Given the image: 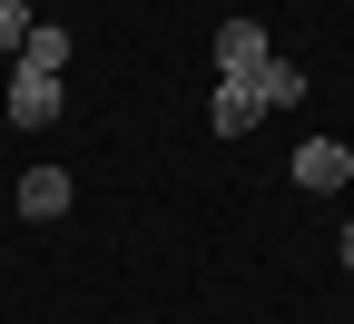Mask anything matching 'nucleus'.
<instances>
[{"mask_svg":"<svg viewBox=\"0 0 354 324\" xmlns=\"http://www.w3.org/2000/svg\"><path fill=\"white\" fill-rule=\"evenodd\" d=\"M20 39H30V10H20V0H0V59H20Z\"/></svg>","mask_w":354,"mask_h":324,"instance_id":"6e6552de","label":"nucleus"},{"mask_svg":"<svg viewBox=\"0 0 354 324\" xmlns=\"http://www.w3.org/2000/svg\"><path fill=\"white\" fill-rule=\"evenodd\" d=\"M20 10H30V0H20Z\"/></svg>","mask_w":354,"mask_h":324,"instance_id":"9d476101","label":"nucleus"},{"mask_svg":"<svg viewBox=\"0 0 354 324\" xmlns=\"http://www.w3.org/2000/svg\"><path fill=\"white\" fill-rule=\"evenodd\" d=\"M266 59H276V50H266V30L236 10V20H216V79H256Z\"/></svg>","mask_w":354,"mask_h":324,"instance_id":"f03ea898","label":"nucleus"},{"mask_svg":"<svg viewBox=\"0 0 354 324\" xmlns=\"http://www.w3.org/2000/svg\"><path fill=\"white\" fill-rule=\"evenodd\" d=\"M50 118H59V79L10 69V128H50Z\"/></svg>","mask_w":354,"mask_h":324,"instance_id":"20e7f679","label":"nucleus"},{"mask_svg":"<svg viewBox=\"0 0 354 324\" xmlns=\"http://www.w3.org/2000/svg\"><path fill=\"white\" fill-rule=\"evenodd\" d=\"M256 99H266V108H295V99H305V69H295V59H266V69H256Z\"/></svg>","mask_w":354,"mask_h":324,"instance_id":"0eeeda50","label":"nucleus"},{"mask_svg":"<svg viewBox=\"0 0 354 324\" xmlns=\"http://www.w3.org/2000/svg\"><path fill=\"white\" fill-rule=\"evenodd\" d=\"M286 167H295V187H315V197L354 187V148H344V137H305V148H295Z\"/></svg>","mask_w":354,"mask_h":324,"instance_id":"f257e3e1","label":"nucleus"},{"mask_svg":"<svg viewBox=\"0 0 354 324\" xmlns=\"http://www.w3.org/2000/svg\"><path fill=\"white\" fill-rule=\"evenodd\" d=\"M20 216H69V167H20Z\"/></svg>","mask_w":354,"mask_h":324,"instance_id":"39448f33","label":"nucleus"},{"mask_svg":"<svg viewBox=\"0 0 354 324\" xmlns=\"http://www.w3.org/2000/svg\"><path fill=\"white\" fill-rule=\"evenodd\" d=\"M20 69L59 79V69H69V30H59V20H30V39H20Z\"/></svg>","mask_w":354,"mask_h":324,"instance_id":"423d86ee","label":"nucleus"},{"mask_svg":"<svg viewBox=\"0 0 354 324\" xmlns=\"http://www.w3.org/2000/svg\"><path fill=\"white\" fill-rule=\"evenodd\" d=\"M266 118V99H256V79H216V99H207V128L216 137H246Z\"/></svg>","mask_w":354,"mask_h":324,"instance_id":"7ed1b4c3","label":"nucleus"},{"mask_svg":"<svg viewBox=\"0 0 354 324\" xmlns=\"http://www.w3.org/2000/svg\"><path fill=\"white\" fill-rule=\"evenodd\" d=\"M335 256H344V275H354V226H344V236H335Z\"/></svg>","mask_w":354,"mask_h":324,"instance_id":"1a4fd4ad","label":"nucleus"}]
</instances>
